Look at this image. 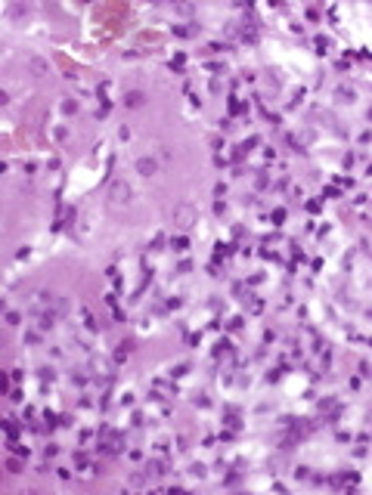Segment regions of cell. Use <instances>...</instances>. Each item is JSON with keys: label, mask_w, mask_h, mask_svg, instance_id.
Returning a JSON list of instances; mask_svg holds the SVG:
<instances>
[{"label": "cell", "mask_w": 372, "mask_h": 495, "mask_svg": "<svg viewBox=\"0 0 372 495\" xmlns=\"http://www.w3.org/2000/svg\"><path fill=\"white\" fill-rule=\"evenodd\" d=\"M131 201V186L124 180H115L112 183V189H109V205L112 208H124Z\"/></svg>", "instance_id": "6da1fadb"}, {"label": "cell", "mask_w": 372, "mask_h": 495, "mask_svg": "<svg viewBox=\"0 0 372 495\" xmlns=\"http://www.w3.org/2000/svg\"><path fill=\"white\" fill-rule=\"evenodd\" d=\"M174 223L183 226V229H189L192 223H196V208L186 205V201H183V205H177V208H174Z\"/></svg>", "instance_id": "7a4b0ae2"}, {"label": "cell", "mask_w": 372, "mask_h": 495, "mask_svg": "<svg viewBox=\"0 0 372 495\" xmlns=\"http://www.w3.org/2000/svg\"><path fill=\"white\" fill-rule=\"evenodd\" d=\"M155 171H158V161H155V158H140V161H137V174H140V177H152Z\"/></svg>", "instance_id": "3957f363"}, {"label": "cell", "mask_w": 372, "mask_h": 495, "mask_svg": "<svg viewBox=\"0 0 372 495\" xmlns=\"http://www.w3.org/2000/svg\"><path fill=\"white\" fill-rule=\"evenodd\" d=\"M146 102V96L143 93H140V90H131V93L128 96H124V105H131V108H140V105H143Z\"/></svg>", "instance_id": "277c9868"}, {"label": "cell", "mask_w": 372, "mask_h": 495, "mask_svg": "<svg viewBox=\"0 0 372 495\" xmlns=\"http://www.w3.org/2000/svg\"><path fill=\"white\" fill-rule=\"evenodd\" d=\"M28 68H31V75H34V78L47 75V62H44V59H38V56H34V59L28 62Z\"/></svg>", "instance_id": "5b68a950"}, {"label": "cell", "mask_w": 372, "mask_h": 495, "mask_svg": "<svg viewBox=\"0 0 372 495\" xmlns=\"http://www.w3.org/2000/svg\"><path fill=\"white\" fill-rule=\"evenodd\" d=\"M338 99H341V102H350V99H353V90H350V87H338Z\"/></svg>", "instance_id": "8992f818"}, {"label": "cell", "mask_w": 372, "mask_h": 495, "mask_svg": "<svg viewBox=\"0 0 372 495\" xmlns=\"http://www.w3.org/2000/svg\"><path fill=\"white\" fill-rule=\"evenodd\" d=\"M174 248H177V251H186V248H189V242H186V238H177Z\"/></svg>", "instance_id": "52a82bcc"}]
</instances>
